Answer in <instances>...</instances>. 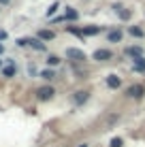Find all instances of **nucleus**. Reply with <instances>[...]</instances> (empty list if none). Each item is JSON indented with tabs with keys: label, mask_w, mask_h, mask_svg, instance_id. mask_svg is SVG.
I'll return each instance as SVG.
<instances>
[{
	"label": "nucleus",
	"mask_w": 145,
	"mask_h": 147,
	"mask_svg": "<svg viewBox=\"0 0 145 147\" xmlns=\"http://www.w3.org/2000/svg\"><path fill=\"white\" fill-rule=\"evenodd\" d=\"M126 94L130 96V98H134V100H141L143 96H145V88L141 83H137V85H130V88L126 90Z\"/></svg>",
	"instance_id": "nucleus-1"
},
{
	"label": "nucleus",
	"mask_w": 145,
	"mask_h": 147,
	"mask_svg": "<svg viewBox=\"0 0 145 147\" xmlns=\"http://www.w3.org/2000/svg\"><path fill=\"white\" fill-rule=\"evenodd\" d=\"M53 94H56V90H53L51 85H45V88H38L36 90V98L38 100H51Z\"/></svg>",
	"instance_id": "nucleus-2"
},
{
	"label": "nucleus",
	"mask_w": 145,
	"mask_h": 147,
	"mask_svg": "<svg viewBox=\"0 0 145 147\" xmlns=\"http://www.w3.org/2000/svg\"><path fill=\"white\" fill-rule=\"evenodd\" d=\"M66 58H71V60H75V62H83V60H86V53H83L81 49H75V47H68V49H66Z\"/></svg>",
	"instance_id": "nucleus-3"
},
{
	"label": "nucleus",
	"mask_w": 145,
	"mask_h": 147,
	"mask_svg": "<svg viewBox=\"0 0 145 147\" xmlns=\"http://www.w3.org/2000/svg\"><path fill=\"white\" fill-rule=\"evenodd\" d=\"M113 53L109 51V49H96L94 51V60H98V62H107V60H111Z\"/></svg>",
	"instance_id": "nucleus-4"
},
{
	"label": "nucleus",
	"mask_w": 145,
	"mask_h": 147,
	"mask_svg": "<svg viewBox=\"0 0 145 147\" xmlns=\"http://www.w3.org/2000/svg\"><path fill=\"white\" fill-rule=\"evenodd\" d=\"M88 98H90V92H86V90H79V92L73 94V102L77 105V107H79V105H83Z\"/></svg>",
	"instance_id": "nucleus-5"
},
{
	"label": "nucleus",
	"mask_w": 145,
	"mask_h": 147,
	"mask_svg": "<svg viewBox=\"0 0 145 147\" xmlns=\"http://www.w3.org/2000/svg\"><path fill=\"white\" fill-rule=\"evenodd\" d=\"M119 85H122V79H119L117 75H109V77H107V88H111V90H117Z\"/></svg>",
	"instance_id": "nucleus-6"
},
{
	"label": "nucleus",
	"mask_w": 145,
	"mask_h": 147,
	"mask_svg": "<svg viewBox=\"0 0 145 147\" xmlns=\"http://www.w3.org/2000/svg\"><path fill=\"white\" fill-rule=\"evenodd\" d=\"M28 45H30V47H34L36 51H45V43L41 38H28Z\"/></svg>",
	"instance_id": "nucleus-7"
},
{
	"label": "nucleus",
	"mask_w": 145,
	"mask_h": 147,
	"mask_svg": "<svg viewBox=\"0 0 145 147\" xmlns=\"http://www.w3.org/2000/svg\"><path fill=\"white\" fill-rule=\"evenodd\" d=\"M38 38L41 40H53L56 38V32L53 30H38Z\"/></svg>",
	"instance_id": "nucleus-8"
},
{
	"label": "nucleus",
	"mask_w": 145,
	"mask_h": 147,
	"mask_svg": "<svg viewBox=\"0 0 145 147\" xmlns=\"http://www.w3.org/2000/svg\"><path fill=\"white\" fill-rule=\"evenodd\" d=\"M79 15H77V11L75 9H71V7H66V11H64V22H75Z\"/></svg>",
	"instance_id": "nucleus-9"
},
{
	"label": "nucleus",
	"mask_w": 145,
	"mask_h": 147,
	"mask_svg": "<svg viewBox=\"0 0 145 147\" xmlns=\"http://www.w3.org/2000/svg\"><path fill=\"white\" fill-rule=\"evenodd\" d=\"M83 36H94V34L100 32V26H88V28H81Z\"/></svg>",
	"instance_id": "nucleus-10"
},
{
	"label": "nucleus",
	"mask_w": 145,
	"mask_h": 147,
	"mask_svg": "<svg viewBox=\"0 0 145 147\" xmlns=\"http://www.w3.org/2000/svg\"><path fill=\"white\" fill-rule=\"evenodd\" d=\"M126 53H128V55H132L134 60H137V58H143V49H141V47H128V49H126Z\"/></svg>",
	"instance_id": "nucleus-11"
},
{
	"label": "nucleus",
	"mask_w": 145,
	"mask_h": 147,
	"mask_svg": "<svg viewBox=\"0 0 145 147\" xmlns=\"http://www.w3.org/2000/svg\"><path fill=\"white\" fill-rule=\"evenodd\" d=\"M109 43H119V40H122V32H119V30H113V32H109Z\"/></svg>",
	"instance_id": "nucleus-12"
},
{
	"label": "nucleus",
	"mask_w": 145,
	"mask_h": 147,
	"mask_svg": "<svg viewBox=\"0 0 145 147\" xmlns=\"http://www.w3.org/2000/svg\"><path fill=\"white\" fill-rule=\"evenodd\" d=\"M113 9H115V11L119 13V17H122L124 22H126V19H130V11H126V9H122V7H119V4H115V7H113Z\"/></svg>",
	"instance_id": "nucleus-13"
},
{
	"label": "nucleus",
	"mask_w": 145,
	"mask_h": 147,
	"mask_svg": "<svg viewBox=\"0 0 145 147\" xmlns=\"http://www.w3.org/2000/svg\"><path fill=\"white\" fill-rule=\"evenodd\" d=\"M134 70H137V73H143L145 70V58H137L134 60Z\"/></svg>",
	"instance_id": "nucleus-14"
},
{
	"label": "nucleus",
	"mask_w": 145,
	"mask_h": 147,
	"mask_svg": "<svg viewBox=\"0 0 145 147\" xmlns=\"http://www.w3.org/2000/svg\"><path fill=\"white\" fill-rule=\"evenodd\" d=\"M128 32H130L132 36H137V38H141L143 34H145V32H143V30L139 28V26H130V28H128Z\"/></svg>",
	"instance_id": "nucleus-15"
},
{
	"label": "nucleus",
	"mask_w": 145,
	"mask_h": 147,
	"mask_svg": "<svg viewBox=\"0 0 145 147\" xmlns=\"http://www.w3.org/2000/svg\"><path fill=\"white\" fill-rule=\"evenodd\" d=\"M47 64H49V66H58L60 58H58V55H47Z\"/></svg>",
	"instance_id": "nucleus-16"
},
{
	"label": "nucleus",
	"mask_w": 145,
	"mask_h": 147,
	"mask_svg": "<svg viewBox=\"0 0 145 147\" xmlns=\"http://www.w3.org/2000/svg\"><path fill=\"white\" fill-rule=\"evenodd\" d=\"M41 77H43V79H47V81H51L53 77H56V73H53V70H43Z\"/></svg>",
	"instance_id": "nucleus-17"
},
{
	"label": "nucleus",
	"mask_w": 145,
	"mask_h": 147,
	"mask_svg": "<svg viewBox=\"0 0 145 147\" xmlns=\"http://www.w3.org/2000/svg\"><path fill=\"white\" fill-rule=\"evenodd\" d=\"M2 75H4V77H13V75H15V66H13V64H11V66H7L2 70Z\"/></svg>",
	"instance_id": "nucleus-18"
},
{
	"label": "nucleus",
	"mask_w": 145,
	"mask_h": 147,
	"mask_svg": "<svg viewBox=\"0 0 145 147\" xmlns=\"http://www.w3.org/2000/svg\"><path fill=\"white\" fill-rule=\"evenodd\" d=\"M56 9H58V2H53V4H51V7H49V9H47V13H45V15H47V17H51V15H53V13H56Z\"/></svg>",
	"instance_id": "nucleus-19"
},
{
	"label": "nucleus",
	"mask_w": 145,
	"mask_h": 147,
	"mask_svg": "<svg viewBox=\"0 0 145 147\" xmlns=\"http://www.w3.org/2000/svg\"><path fill=\"white\" fill-rule=\"evenodd\" d=\"M122 145H124V141L119 139V136H115V139L111 141V147H122Z\"/></svg>",
	"instance_id": "nucleus-20"
},
{
	"label": "nucleus",
	"mask_w": 145,
	"mask_h": 147,
	"mask_svg": "<svg viewBox=\"0 0 145 147\" xmlns=\"http://www.w3.org/2000/svg\"><path fill=\"white\" fill-rule=\"evenodd\" d=\"M7 38V32H0V40H4Z\"/></svg>",
	"instance_id": "nucleus-21"
},
{
	"label": "nucleus",
	"mask_w": 145,
	"mask_h": 147,
	"mask_svg": "<svg viewBox=\"0 0 145 147\" xmlns=\"http://www.w3.org/2000/svg\"><path fill=\"white\" fill-rule=\"evenodd\" d=\"M7 2H11V0H0V4H7Z\"/></svg>",
	"instance_id": "nucleus-22"
},
{
	"label": "nucleus",
	"mask_w": 145,
	"mask_h": 147,
	"mask_svg": "<svg viewBox=\"0 0 145 147\" xmlns=\"http://www.w3.org/2000/svg\"><path fill=\"white\" fill-rule=\"evenodd\" d=\"M2 51H4V47H2V45H0V53H2Z\"/></svg>",
	"instance_id": "nucleus-23"
},
{
	"label": "nucleus",
	"mask_w": 145,
	"mask_h": 147,
	"mask_svg": "<svg viewBox=\"0 0 145 147\" xmlns=\"http://www.w3.org/2000/svg\"><path fill=\"white\" fill-rule=\"evenodd\" d=\"M79 147H88V145H86V143H83V145H79Z\"/></svg>",
	"instance_id": "nucleus-24"
},
{
	"label": "nucleus",
	"mask_w": 145,
	"mask_h": 147,
	"mask_svg": "<svg viewBox=\"0 0 145 147\" xmlns=\"http://www.w3.org/2000/svg\"><path fill=\"white\" fill-rule=\"evenodd\" d=\"M0 64H2V62H0Z\"/></svg>",
	"instance_id": "nucleus-25"
}]
</instances>
